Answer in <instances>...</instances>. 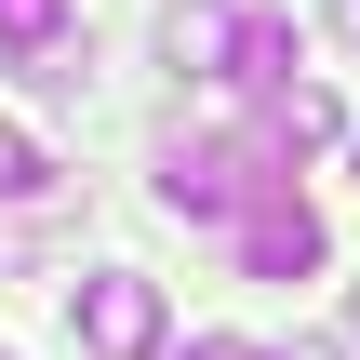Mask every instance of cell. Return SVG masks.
<instances>
[{
  "mask_svg": "<svg viewBox=\"0 0 360 360\" xmlns=\"http://www.w3.org/2000/svg\"><path fill=\"white\" fill-rule=\"evenodd\" d=\"M80 347H94V360H147V347H160V281L94 267V281H80Z\"/></svg>",
  "mask_w": 360,
  "mask_h": 360,
  "instance_id": "1",
  "label": "cell"
},
{
  "mask_svg": "<svg viewBox=\"0 0 360 360\" xmlns=\"http://www.w3.org/2000/svg\"><path fill=\"white\" fill-rule=\"evenodd\" d=\"M227 254H240V281H307V267H321V214L281 187V200H254V214L227 227Z\"/></svg>",
  "mask_w": 360,
  "mask_h": 360,
  "instance_id": "2",
  "label": "cell"
},
{
  "mask_svg": "<svg viewBox=\"0 0 360 360\" xmlns=\"http://www.w3.org/2000/svg\"><path fill=\"white\" fill-rule=\"evenodd\" d=\"M254 134H267L281 160H307V147H334V134H347V107H334L321 80H294V94H267V120H254Z\"/></svg>",
  "mask_w": 360,
  "mask_h": 360,
  "instance_id": "3",
  "label": "cell"
},
{
  "mask_svg": "<svg viewBox=\"0 0 360 360\" xmlns=\"http://www.w3.org/2000/svg\"><path fill=\"white\" fill-rule=\"evenodd\" d=\"M227 80H254V94H294V27H281V13H240V40H227Z\"/></svg>",
  "mask_w": 360,
  "mask_h": 360,
  "instance_id": "4",
  "label": "cell"
},
{
  "mask_svg": "<svg viewBox=\"0 0 360 360\" xmlns=\"http://www.w3.org/2000/svg\"><path fill=\"white\" fill-rule=\"evenodd\" d=\"M0 53L53 67V53H67V0H0Z\"/></svg>",
  "mask_w": 360,
  "mask_h": 360,
  "instance_id": "5",
  "label": "cell"
},
{
  "mask_svg": "<svg viewBox=\"0 0 360 360\" xmlns=\"http://www.w3.org/2000/svg\"><path fill=\"white\" fill-rule=\"evenodd\" d=\"M40 187H53V174H40V147H27V134L0 120V200H40Z\"/></svg>",
  "mask_w": 360,
  "mask_h": 360,
  "instance_id": "6",
  "label": "cell"
},
{
  "mask_svg": "<svg viewBox=\"0 0 360 360\" xmlns=\"http://www.w3.org/2000/svg\"><path fill=\"white\" fill-rule=\"evenodd\" d=\"M187 360H281V347H240V334H200Z\"/></svg>",
  "mask_w": 360,
  "mask_h": 360,
  "instance_id": "7",
  "label": "cell"
},
{
  "mask_svg": "<svg viewBox=\"0 0 360 360\" xmlns=\"http://www.w3.org/2000/svg\"><path fill=\"white\" fill-rule=\"evenodd\" d=\"M334 40H360V0H334Z\"/></svg>",
  "mask_w": 360,
  "mask_h": 360,
  "instance_id": "8",
  "label": "cell"
},
{
  "mask_svg": "<svg viewBox=\"0 0 360 360\" xmlns=\"http://www.w3.org/2000/svg\"><path fill=\"white\" fill-rule=\"evenodd\" d=\"M347 334H360V307H347Z\"/></svg>",
  "mask_w": 360,
  "mask_h": 360,
  "instance_id": "9",
  "label": "cell"
}]
</instances>
